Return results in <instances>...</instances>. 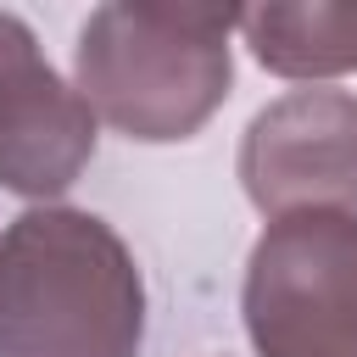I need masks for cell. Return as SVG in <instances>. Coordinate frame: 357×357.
Segmentation results:
<instances>
[{
	"label": "cell",
	"instance_id": "cell-1",
	"mask_svg": "<svg viewBox=\"0 0 357 357\" xmlns=\"http://www.w3.org/2000/svg\"><path fill=\"white\" fill-rule=\"evenodd\" d=\"M145 279L128 240L78 206L0 229V357H139Z\"/></svg>",
	"mask_w": 357,
	"mask_h": 357
},
{
	"label": "cell",
	"instance_id": "cell-2",
	"mask_svg": "<svg viewBox=\"0 0 357 357\" xmlns=\"http://www.w3.org/2000/svg\"><path fill=\"white\" fill-rule=\"evenodd\" d=\"M234 11L218 6H95L78 28L73 89L123 139L173 145L212 123L234 84Z\"/></svg>",
	"mask_w": 357,
	"mask_h": 357
},
{
	"label": "cell",
	"instance_id": "cell-3",
	"mask_svg": "<svg viewBox=\"0 0 357 357\" xmlns=\"http://www.w3.org/2000/svg\"><path fill=\"white\" fill-rule=\"evenodd\" d=\"M240 318L257 357H357V212L273 218L245 257Z\"/></svg>",
	"mask_w": 357,
	"mask_h": 357
},
{
	"label": "cell",
	"instance_id": "cell-4",
	"mask_svg": "<svg viewBox=\"0 0 357 357\" xmlns=\"http://www.w3.org/2000/svg\"><path fill=\"white\" fill-rule=\"evenodd\" d=\"M240 190L273 223L284 212H357V95L290 89L240 134Z\"/></svg>",
	"mask_w": 357,
	"mask_h": 357
},
{
	"label": "cell",
	"instance_id": "cell-5",
	"mask_svg": "<svg viewBox=\"0 0 357 357\" xmlns=\"http://www.w3.org/2000/svg\"><path fill=\"white\" fill-rule=\"evenodd\" d=\"M95 112L39 56L22 17L0 11V190L50 206L95 156Z\"/></svg>",
	"mask_w": 357,
	"mask_h": 357
},
{
	"label": "cell",
	"instance_id": "cell-6",
	"mask_svg": "<svg viewBox=\"0 0 357 357\" xmlns=\"http://www.w3.org/2000/svg\"><path fill=\"white\" fill-rule=\"evenodd\" d=\"M234 28L257 67L279 78H340L357 73V0H268L234 11Z\"/></svg>",
	"mask_w": 357,
	"mask_h": 357
}]
</instances>
